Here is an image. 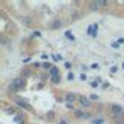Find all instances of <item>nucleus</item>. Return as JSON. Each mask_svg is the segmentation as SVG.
Returning a JSON list of instances; mask_svg holds the SVG:
<instances>
[{
  "label": "nucleus",
  "mask_w": 124,
  "mask_h": 124,
  "mask_svg": "<svg viewBox=\"0 0 124 124\" xmlns=\"http://www.w3.org/2000/svg\"><path fill=\"white\" fill-rule=\"evenodd\" d=\"M64 68L66 69H70V68H72V63H70V61H66V63H64Z\"/></svg>",
  "instance_id": "nucleus-15"
},
{
  "label": "nucleus",
  "mask_w": 124,
  "mask_h": 124,
  "mask_svg": "<svg viewBox=\"0 0 124 124\" xmlns=\"http://www.w3.org/2000/svg\"><path fill=\"white\" fill-rule=\"evenodd\" d=\"M12 83H14V86L17 87V90H20L22 87H25V84H26V80L23 78V77H20V78H16V80H12Z\"/></svg>",
  "instance_id": "nucleus-3"
},
{
  "label": "nucleus",
  "mask_w": 124,
  "mask_h": 124,
  "mask_svg": "<svg viewBox=\"0 0 124 124\" xmlns=\"http://www.w3.org/2000/svg\"><path fill=\"white\" fill-rule=\"evenodd\" d=\"M68 80H69V81H72V80H74V74H72V72L68 74Z\"/></svg>",
  "instance_id": "nucleus-18"
},
{
  "label": "nucleus",
  "mask_w": 124,
  "mask_h": 124,
  "mask_svg": "<svg viewBox=\"0 0 124 124\" xmlns=\"http://www.w3.org/2000/svg\"><path fill=\"white\" fill-rule=\"evenodd\" d=\"M75 116L77 118H89L90 116V113H87V112H84V110H75Z\"/></svg>",
  "instance_id": "nucleus-7"
},
{
  "label": "nucleus",
  "mask_w": 124,
  "mask_h": 124,
  "mask_svg": "<svg viewBox=\"0 0 124 124\" xmlns=\"http://www.w3.org/2000/svg\"><path fill=\"white\" fill-rule=\"evenodd\" d=\"M80 80H81V81H84V80H86V75H84V74H81V77H80Z\"/></svg>",
  "instance_id": "nucleus-22"
},
{
  "label": "nucleus",
  "mask_w": 124,
  "mask_h": 124,
  "mask_svg": "<svg viewBox=\"0 0 124 124\" xmlns=\"http://www.w3.org/2000/svg\"><path fill=\"white\" fill-rule=\"evenodd\" d=\"M66 37H68V39H70V40H72V41L75 40V37H74L72 34H70V31H66Z\"/></svg>",
  "instance_id": "nucleus-13"
},
{
  "label": "nucleus",
  "mask_w": 124,
  "mask_h": 124,
  "mask_svg": "<svg viewBox=\"0 0 124 124\" xmlns=\"http://www.w3.org/2000/svg\"><path fill=\"white\" fill-rule=\"evenodd\" d=\"M104 5H107L106 0H98V2H90V9H100L101 6H104Z\"/></svg>",
  "instance_id": "nucleus-4"
},
{
  "label": "nucleus",
  "mask_w": 124,
  "mask_h": 124,
  "mask_svg": "<svg viewBox=\"0 0 124 124\" xmlns=\"http://www.w3.org/2000/svg\"><path fill=\"white\" fill-rule=\"evenodd\" d=\"M57 124H69L68 123V120H64V118H61V120H58V123Z\"/></svg>",
  "instance_id": "nucleus-17"
},
{
  "label": "nucleus",
  "mask_w": 124,
  "mask_h": 124,
  "mask_svg": "<svg viewBox=\"0 0 124 124\" xmlns=\"http://www.w3.org/2000/svg\"><path fill=\"white\" fill-rule=\"evenodd\" d=\"M90 86H92V87H97L98 83H97V81H92V83H90Z\"/></svg>",
  "instance_id": "nucleus-20"
},
{
  "label": "nucleus",
  "mask_w": 124,
  "mask_h": 124,
  "mask_svg": "<svg viewBox=\"0 0 124 124\" xmlns=\"http://www.w3.org/2000/svg\"><path fill=\"white\" fill-rule=\"evenodd\" d=\"M49 72H51L52 77H55V75H60V74H58V69H55V68H52V69L49 70Z\"/></svg>",
  "instance_id": "nucleus-12"
},
{
  "label": "nucleus",
  "mask_w": 124,
  "mask_h": 124,
  "mask_svg": "<svg viewBox=\"0 0 124 124\" xmlns=\"http://www.w3.org/2000/svg\"><path fill=\"white\" fill-rule=\"evenodd\" d=\"M92 124H104L103 118H97V120H92Z\"/></svg>",
  "instance_id": "nucleus-11"
},
{
  "label": "nucleus",
  "mask_w": 124,
  "mask_h": 124,
  "mask_svg": "<svg viewBox=\"0 0 124 124\" xmlns=\"http://www.w3.org/2000/svg\"><path fill=\"white\" fill-rule=\"evenodd\" d=\"M5 112L9 113V115H16V110H14L12 107H5Z\"/></svg>",
  "instance_id": "nucleus-10"
},
{
  "label": "nucleus",
  "mask_w": 124,
  "mask_h": 124,
  "mask_svg": "<svg viewBox=\"0 0 124 124\" xmlns=\"http://www.w3.org/2000/svg\"><path fill=\"white\" fill-rule=\"evenodd\" d=\"M78 103H80V106H81V107H89L90 106L89 98H86V97H78Z\"/></svg>",
  "instance_id": "nucleus-5"
},
{
  "label": "nucleus",
  "mask_w": 124,
  "mask_h": 124,
  "mask_svg": "<svg viewBox=\"0 0 124 124\" xmlns=\"http://www.w3.org/2000/svg\"><path fill=\"white\" fill-rule=\"evenodd\" d=\"M87 34H89L90 37H97V34H98V25H97V23H93V25H89V26H87Z\"/></svg>",
  "instance_id": "nucleus-2"
},
{
  "label": "nucleus",
  "mask_w": 124,
  "mask_h": 124,
  "mask_svg": "<svg viewBox=\"0 0 124 124\" xmlns=\"http://www.w3.org/2000/svg\"><path fill=\"white\" fill-rule=\"evenodd\" d=\"M123 69H124V63H123Z\"/></svg>",
  "instance_id": "nucleus-25"
},
{
  "label": "nucleus",
  "mask_w": 124,
  "mask_h": 124,
  "mask_svg": "<svg viewBox=\"0 0 124 124\" xmlns=\"http://www.w3.org/2000/svg\"><path fill=\"white\" fill-rule=\"evenodd\" d=\"M61 25H63V22H61V20H55V22H52L51 28H52V29H55V28H60Z\"/></svg>",
  "instance_id": "nucleus-8"
},
{
  "label": "nucleus",
  "mask_w": 124,
  "mask_h": 124,
  "mask_svg": "<svg viewBox=\"0 0 124 124\" xmlns=\"http://www.w3.org/2000/svg\"><path fill=\"white\" fill-rule=\"evenodd\" d=\"M52 81H54V83H58V81H60V75H55V77H52Z\"/></svg>",
  "instance_id": "nucleus-16"
},
{
  "label": "nucleus",
  "mask_w": 124,
  "mask_h": 124,
  "mask_svg": "<svg viewBox=\"0 0 124 124\" xmlns=\"http://www.w3.org/2000/svg\"><path fill=\"white\" fill-rule=\"evenodd\" d=\"M52 58H54L55 61H58V60H61V55H52Z\"/></svg>",
  "instance_id": "nucleus-19"
},
{
  "label": "nucleus",
  "mask_w": 124,
  "mask_h": 124,
  "mask_svg": "<svg viewBox=\"0 0 124 124\" xmlns=\"http://www.w3.org/2000/svg\"><path fill=\"white\" fill-rule=\"evenodd\" d=\"M118 124H124V121H118Z\"/></svg>",
  "instance_id": "nucleus-24"
},
{
  "label": "nucleus",
  "mask_w": 124,
  "mask_h": 124,
  "mask_svg": "<svg viewBox=\"0 0 124 124\" xmlns=\"http://www.w3.org/2000/svg\"><path fill=\"white\" fill-rule=\"evenodd\" d=\"M90 69H95V70H97V69H100V64L98 63H92V64H90Z\"/></svg>",
  "instance_id": "nucleus-14"
},
{
  "label": "nucleus",
  "mask_w": 124,
  "mask_h": 124,
  "mask_svg": "<svg viewBox=\"0 0 124 124\" xmlns=\"http://www.w3.org/2000/svg\"><path fill=\"white\" fill-rule=\"evenodd\" d=\"M64 100H66V103H68V104H72V103L75 101V100H77V95L72 93V92H69V93H66Z\"/></svg>",
  "instance_id": "nucleus-6"
},
{
  "label": "nucleus",
  "mask_w": 124,
  "mask_h": 124,
  "mask_svg": "<svg viewBox=\"0 0 124 124\" xmlns=\"http://www.w3.org/2000/svg\"><path fill=\"white\" fill-rule=\"evenodd\" d=\"M17 104H18V106H22V107H25V109H28V110H29V106H28V104L25 103V101H23V100H17Z\"/></svg>",
  "instance_id": "nucleus-9"
},
{
  "label": "nucleus",
  "mask_w": 124,
  "mask_h": 124,
  "mask_svg": "<svg viewBox=\"0 0 124 124\" xmlns=\"http://www.w3.org/2000/svg\"><path fill=\"white\" fill-rule=\"evenodd\" d=\"M123 43H124V39H120V40H118V45H123Z\"/></svg>",
  "instance_id": "nucleus-23"
},
{
  "label": "nucleus",
  "mask_w": 124,
  "mask_h": 124,
  "mask_svg": "<svg viewBox=\"0 0 124 124\" xmlns=\"http://www.w3.org/2000/svg\"><path fill=\"white\" fill-rule=\"evenodd\" d=\"M110 110H112V113H113V116H120V115H123V107L120 106V104H112L110 106Z\"/></svg>",
  "instance_id": "nucleus-1"
},
{
  "label": "nucleus",
  "mask_w": 124,
  "mask_h": 124,
  "mask_svg": "<svg viewBox=\"0 0 124 124\" xmlns=\"http://www.w3.org/2000/svg\"><path fill=\"white\" fill-rule=\"evenodd\" d=\"M31 72H29V70H28V69H25V70H23V75H29Z\"/></svg>",
  "instance_id": "nucleus-21"
}]
</instances>
